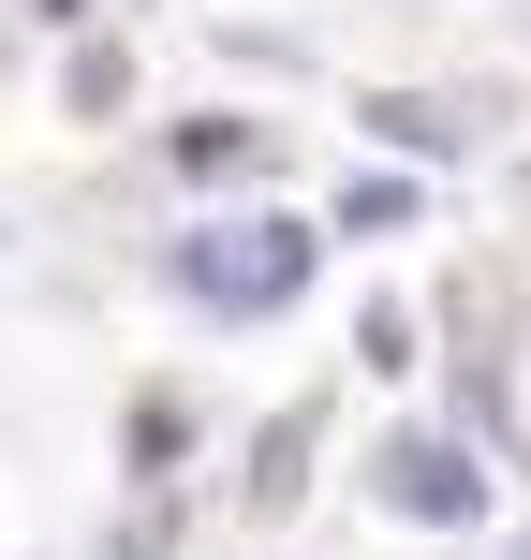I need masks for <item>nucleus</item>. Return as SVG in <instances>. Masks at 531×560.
I'll use <instances>...</instances> for the list:
<instances>
[{"mask_svg":"<svg viewBox=\"0 0 531 560\" xmlns=\"http://www.w3.org/2000/svg\"><path fill=\"white\" fill-rule=\"evenodd\" d=\"M59 104H74V118H118V104H134V45H104V30H89V45L59 59Z\"/></svg>","mask_w":531,"mask_h":560,"instance_id":"nucleus-4","label":"nucleus"},{"mask_svg":"<svg viewBox=\"0 0 531 560\" xmlns=\"http://www.w3.org/2000/svg\"><path fill=\"white\" fill-rule=\"evenodd\" d=\"M296 487H310V413H280L266 443H252V516H280Z\"/></svg>","mask_w":531,"mask_h":560,"instance_id":"nucleus-6","label":"nucleus"},{"mask_svg":"<svg viewBox=\"0 0 531 560\" xmlns=\"http://www.w3.org/2000/svg\"><path fill=\"white\" fill-rule=\"evenodd\" d=\"M177 295L193 310H296L310 295V222H207V236H177Z\"/></svg>","mask_w":531,"mask_h":560,"instance_id":"nucleus-1","label":"nucleus"},{"mask_svg":"<svg viewBox=\"0 0 531 560\" xmlns=\"http://www.w3.org/2000/svg\"><path fill=\"white\" fill-rule=\"evenodd\" d=\"M355 354H369V369H414V310L369 295V310H355Z\"/></svg>","mask_w":531,"mask_h":560,"instance_id":"nucleus-9","label":"nucleus"},{"mask_svg":"<svg viewBox=\"0 0 531 560\" xmlns=\"http://www.w3.org/2000/svg\"><path fill=\"white\" fill-rule=\"evenodd\" d=\"M193 457V398H134V472H177Z\"/></svg>","mask_w":531,"mask_h":560,"instance_id":"nucleus-7","label":"nucleus"},{"mask_svg":"<svg viewBox=\"0 0 531 560\" xmlns=\"http://www.w3.org/2000/svg\"><path fill=\"white\" fill-rule=\"evenodd\" d=\"M266 163H280L266 118H177V177H193V192H236V177H266Z\"/></svg>","mask_w":531,"mask_h":560,"instance_id":"nucleus-3","label":"nucleus"},{"mask_svg":"<svg viewBox=\"0 0 531 560\" xmlns=\"http://www.w3.org/2000/svg\"><path fill=\"white\" fill-rule=\"evenodd\" d=\"M355 118H369L384 148H414V163H443V148H458V118H443V104H414V89H369Z\"/></svg>","mask_w":531,"mask_h":560,"instance_id":"nucleus-5","label":"nucleus"},{"mask_svg":"<svg viewBox=\"0 0 531 560\" xmlns=\"http://www.w3.org/2000/svg\"><path fill=\"white\" fill-rule=\"evenodd\" d=\"M517 560H531V546H517Z\"/></svg>","mask_w":531,"mask_h":560,"instance_id":"nucleus-10","label":"nucleus"},{"mask_svg":"<svg viewBox=\"0 0 531 560\" xmlns=\"http://www.w3.org/2000/svg\"><path fill=\"white\" fill-rule=\"evenodd\" d=\"M414 222V177H355V192H339V236H399Z\"/></svg>","mask_w":531,"mask_h":560,"instance_id":"nucleus-8","label":"nucleus"},{"mask_svg":"<svg viewBox=\"0 0 531 560\" xmlns=\"http://www.w3.org/2000/svg\"><path fill=\"white\" fill-rule=\"evenodd\" d=\"M384 516H414V532H473L487 516V472L458 443H428V428H399L384 443Z\"/></svg>","mask_w":531,"mask_h":560,"instance_id":"nucleus-2","label":"nucleus"}]
</instances>
